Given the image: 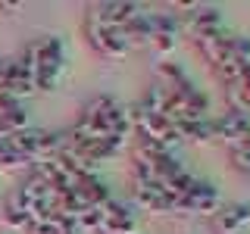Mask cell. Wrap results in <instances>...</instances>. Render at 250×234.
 <instances>
[{
    "label": "cell",
    "instance_id": "1",
    "mask_svg": "<svg viewBox=\"0 0 250 234\" xmlns=\"http://www.w3.org/2000/svg\"><path fill=\"white\" fill-rule=\"evenodd\" d=\"M69 135H72V137H84V140H106V137H113V140L128 144V137L135 135V131H131L128 109H125L116 97L100 94V97H94V100L84 103L78 122L69 128Z\"/></svg>",
    "mask_w": 250,
    "mask_h": 234
},
{
    "label": "cell",
    "instance_id": "2",
    "mask_svg": "<svg viewBox=\"0 0 250 234\" xmlns=\"http://www.w3.org/2000/svg\"><path fill=\"white\" fill-rule=\"evenodd\" d=\"M22 59L28 62L31 69V81H35V91H53L60 84L62 72H66V44L57 35H47L31 41L25 50H22Z\"/></svg>",
    "mask_w": 250,
    "mask_h": 234
},
{
    "label": "cell",
    "instance_id": "3",
    "mask_svg": "<svg viewBox=\"0 0 250 234\" xmlns=\"http://www.w3.org/2000/svg\"><path fill=\"white\" fill-rule=\"evenodd\" d=\"M128 116H131V131H135V137L153 140V144L166 147V150H172V147L178 144V135H175V128H172V122L166 119V116L147 109L141 100L128 109Z\"/></svg>",
    "mask_w": 250,
    "mask_h": 234
},
{
    "label": "cell",
    "instance_id": "4",
    "mask_svg": "<svg viewBox=\"0 0 250 234\" xmlns=\"http://www.w3.org/2000/svg\"><path fill=\"white\" fill-rule=\"evenodd\" d=\"M175 16H178V28L182 35L194 38H203V35H213V31H222L225 28V19H222V10L219 6H203V3H178L175 6Z\"/></svg>",
    "mask_w": 250,
    "mask_h": 234
},
{
    "label": "cell",
    "instance_id": "5",
    "mask_svg": "<svg viewBox=\"0 0 250 234\" xmlns=\"http://www.w3.org/2000/svg\"><path fill=\"white\" fill-rule=\"evenodd\" d=\"M131 197H135V203H138L141 209H147V213H156V215L178 213V209H175V200L166 197V191H163L156 181L138 175V172H131Z\"/></svg>",
    "mask_w": 250,
    "mask_h": 234
},
{
    "label": "cell",
    "instance_id": "6",
    "mask_svg": "<svg viewBox=\"0 0 250 234\" xmlns=\"http://www.w3.org/2000/svg\"><path fill=\"white\" fill-rule=\"evenodd\" d=\"M219 206H222L219 187L209 184V181H200V178H194L188 194L178 200V213H194V215H203V218H213L219 213Z\"/></svg>",
    "mask_w": 250,
    "mask_h": 234
},
{
    "label": "cell",
    "instance_id": "7",
    "mask_svg": "<svg viewBox=\"0 0 250 234\" xmlns=\"http://www.w3.org/2000/svg\"><path fill=\"white\" fill-rule=\"evenodd\" d=\"M150 19V38H147V47L156 53V57H169L178 47V16L175 13H147Z\"/></svg>",
    "mask_w": 250,
    "mask_h": 234
},
{
    "label": "cell",
    "instance_id": "8",
    "mask_svg": "<svg viewBox=\"0 0 250 234\" xmlns=\"http://www.w3.org/2000/svg\"><path fill=\"white\" fill-rule=\"evenodd\" d=\"M138 13H144L141 3H131V0H104V3H94L88 10V22H97L104 28H122Z\"/></svg>",
    "mask_w": 250,
    "mask_h": 234
},
{
    "label": "cell",
    "instance_id": "9",
    "mask_svg": "<svg viewBox=\"0 0 250 234\" xmlns=\"http://www.w3.org/2000/svg\"><path fill=\"white\" fill-rule=\"evenodd\" d=\"M97 234H138V215L122 200H106L100 206V225Z\"/></svg>",
    "mask_w": 250,
    "mask_h": 234
},
{
    "label": "cell",
    "instance_id": "10",
    "mask_svg": "<svg viewBox=\"0 0 250 234\" xmlns=\"http://www.w3.org/2000/svg\"><path fill=\"white\" fill-rule=\"evenodd\" d=\"M84 35H88V44L106 59H122L125 53H131V47L125 44L119 28H104L97 22H84Z\"/></svg>",
    "mask_w": 250,
    "mask_h": 234
},
{
    "label": "cell",
    "instance_id": "11",
    "mask_svg": "<svg viewBox=\"0 0 250 234\" xmlns=\"http://www.w3.org/2000/svg\"><path fill=\"white\" fill-rule=\"evenodd\" d=\"M247 131H250V116H241V113H234V109H229V113H222V116L213 119V140L216 144H225L229 150L247 135Z\"/></svg>",
    "mask_w": 250,
    "mask_h": 234
},
{
    "label": "cell",
    "instance_id": "12",
    "mask_svg": "<svg viewBox=\"0 0 250 234\" xmlns=\"http://www.w3.org/2000/svg\"><path fill=\"white\" fill-rule=\"evenodd\" d=\"M250 222V203H222L213 215V228L219 234H241Z\"/></svg>",
    "mask_w": 250,
    "mask_h": 234
},
{
    "label": "cell",
    "instance_id": "13",
    "mask_svg": "<svg viewBox=\"0 0 250 234\" xmlns=\"http://www.w3.org/2000/svg\"><path fill=\"white\" fill-rule=\"evenodd\" d=\"M229 41H231V35L229 31H213V35H203V38H194V50L200 53L203 59L209 62V66H219L225 57H229Z\"/></svg>",
    "mask_w": 250,
    "mask_h": 234
},
{
    "label": "cell",
    "instance_id": "14",
    "mask_svg": "<svg viewBox=\"0 0 250 234\" xmlns=\"http://www.w3.org/2000/svg\"><path fill=\"white\" fill-rule=\"evenodd\" d=\"M75 197H78V203H82L84 209H100L106 200H113V194H109V187L100 181L97 175H84L82 181L75 184Z\"/></svg>",
    "mask_w": 250,
    "mask_h": 234
},
{
    "label": "cell",
    "instance_id": "15",
    "mask_svg": "<svg viewBox=\"0 0 250 234\" xmlns=\"http://www.w3.org/2000/svg\"><path fill=\"white\" fill-rule=\"evenodd\" d=\"M6 94L13 100H22L28 94H35V81H31V69L22 57L10 59V75H6Z\"/></svg>",
    "mask_w": 250,
    "mask_h": 234
},
{
    "label": "cell",
    "instance_id": "16",
    "mask_svg": "<svg viewBox=\"0 0 250 234\" xmlns=\"http://www.w3.org/2000/svg\"><path fill=\"white\" fill-rule=\"evenodd\" d=\"M229 106L241 116H250V66L244 69V75L229 88Z\"/></svg>",
    "mask_w": 250,
    "mask_h": 234
},
{
    "label": "cell",
    "instance_id": "17",
    "mask_svg": "<svg viewBox=\"0 0 250 234\" xmlns=\"http://www.w3.org/2000/svg\"><path fill=\"white\" fill-rule=\"evenodd\" d=\"M0 222H3V228H6V231H19V234H25V228H28L31 218H28V213L19 206V203L10 200V203H6V209L0 213Z\"/></svg>",
    "mask_w": 250,
    "mask_h": 234
},
{
    "label": "cell",
    "instance_id": "18",
    "mask_svg": "<svg viewBox=\"0 0 250 234\" xmlns=\"http://www.w3.org/2000/svg\"><path fill=\"white\" fill-rule=\"evenodd\" d=\"M31 162L25 159L22 153H16L10 147V140H0V175H6V172H19V169H28Z\"/></svg>",
    "mask_w": 250,
    "mask_h": 234
},
{
    "label": "cell",
    "instance_id": "19",
    "mask_svg": "<svg viewBox=\"0 0 250 234\" xmlns=\"http://www.w3.org/2000/svg\"><path fill=\"white\" fill-rule=\"evenodd\" d=\"M75 225H78V231H97V225H100V209H82V213L75 215Z\"/></svg>",
    "mask_w": 250,
    "mask_h": 234
},
{
    "label": "cell",
    "instance_id": "20",
    "mask_svg": "<svg viewBox=\"0 0 250 234\" xmlns=\"http://www.w3.org/2000/svg\"><path fill=\"white\" fill-rule=\"evenodd\" d=\"M229 159L231 166L241 172L244 178H250V150H229Z\"/></svg>",
    "mask_w": 250,
    "mask_h": 234
},
{
    "label": "cell",
    "instance_id": "21",
    "mask_svg": "<svg viewBox=\"0 0 250 234\" xmlns=\"http://www.w3.org/2000/svg\"><path fill=\"white\" fill-rule=\"evenodd\" d=\"M50 222H53V228H57V234H82V231H78V225H75V218L50 213Z\"/></svg>",
    "mask_w": 250,
    "mask_h": 234
},
{
    "label": "cell",
    "instance_id": "22",
    "mask_svg": "<svg viewBox=\"0 0 250 234\" xmlns=\"http://www.w3.org/2000/svg\"><path fill=\"white\" fill-rule=\"evenodd\" d=\"M25 234H57V228H53L50 215H47V218H35V222H28Z\"/></svg>",
    "mask_w": 250,
    "mask_h": 234
},
{
    "label": "cell",
    "instance_id": "23",
    "mask_svg": "<svg viewBox=\"0 0 250 234\" xmlns=\"http://www.w3.org/2000/svg\"><path fill=\"white\" fill-rule=\"evenodd\" d=\"M13 109H19V100H13L10 94H0V116L13 113Z\"/></svg>",
    "mask_w": 250,
    "mask_h": 234
},
{
    "label": "cell",
    "instance_id": "24",
    "mask_svg": "<svg viewBox=\"0 0 250 234\" xmlns=\"http://www.w3.org/2000/svg\"><path fill=\"white\" fill-rule=\"evenodd\" d=\"M6 75H10V59H0V94H6Z\"/></svg>",
    "mask_w": 250,
    "mask_h": 234
},
{
    "label": "cell",
    "instance_id": "25",
    "mask_svg": "<svg viewBox=\"0 0 250 234\" xmlns=\"http://www.w3.org/2000/svg\"><path fill=\"white\" fill-rule=\"evenodd\" d=\"M19 6H22V3H10V0H0V10H3V13H16Z\"/></svg>",
    "mask_w": 250,
    "mask_h": 234
}]
</instances>
